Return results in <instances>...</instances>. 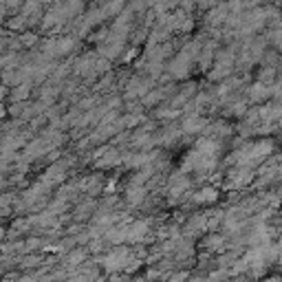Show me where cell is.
<instances>
[{"instance_id": "1", "label": "cell", "mask_w": 282, "mask_h": 282, "mask_svg": "<svg viewBox=\"0 0 282 282\" xmlns=\"http://www.w3.org/2000/svg\"><path fill=\"white\" fill-rule=\"evenodd\" d=\"M216 199H218L216 188H203L192 196V203H196V205H207V203H214Z\"/></svg>"}, {"instance_id": "2", "label": "cell", "mask_w": 282, "mask_h": 282, "mask_svg": "<svg viewBox=\"0 0 282 282\" xmlns=\"http://www.w3.org/2000/svg\"><path fill=\"white\" fill-rule=\"evenodd\" d=\"M205 128H207L205 119L199 117V115L188 117V119L183 122V133H201V130H205Z\"/></svg>"}, {"instance_id": "3", "label": "cell", "mask_w": 282, "mask_h": 282, "mask_svg": "<svg viewBox=\"0 0 282 282\" xmlns=\"http://www.w3.org/2000/svg\"><path fill=\"white\" fill-rule=\"evenodd\" d=\"M249 95H251V99H254V101H260L262 97H267V95H269V86L260 82V84H256V86H251Z\"/></svg>"}, {"instance_id": "4", "label": "cell", "mask_w": 282, "mask_h": 282, "mask_svg": "<svg viewBox=\"0 0 282 282\" xmlns=\"http://www.w3.org/2000/svg\"><path fill=\"white\" fill-rule=\"evenodd\" d=\"M223 245H225L223 236H209L207 241H205V247H207L209 251H218V249H223Z\"/></svg>"}]
</instances>
